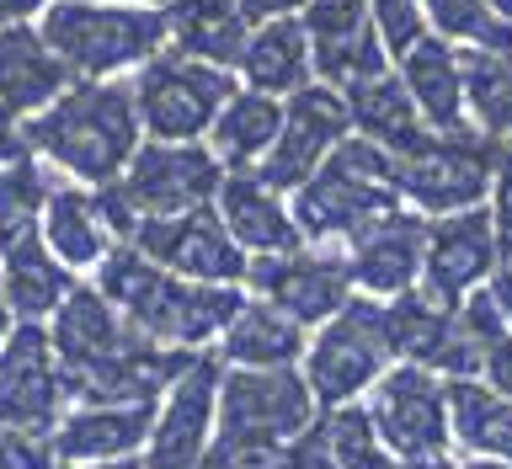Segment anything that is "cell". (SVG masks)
I'll return each mask as SVG.
<instances>
[{
  "mask_svg": "<svg viewBox=\"0 0 512 469\" xmlns=\"http://www.w3.org/2000/svg\"><path fill=\"white\" fill-rule=\"evenodd\" d=\"M22 144L64 182L107 187L144 144V123L134 107V80H75L43 112L22 123Z\"/></svg>",
  "mask_w": 512,
  "mask_h": 469,
  "instance_id": "1",
  "label": "cell"
},
{
  "mask_svg": "<svg viewBox=\"0 0 512 469\" xmlns=\"http://www.w3.org/2000/svg\"><path fill=\"white\" fill-rule=\"evenodd\" d=\"M91 283L118 304V315L150 342L166 347H187L203 352L214 347L224 326L235 320V310L246 304V288L240 283H192L176 278L171 267L150 262L139 246H112V256L91 272Z\"/></svg>",
  "mask_w": 512,
  "mask_h": 469,
  "instance_id": "2",
  "label": "cell"
},
{
  "mask_svg": "<svg viewBox=\"0 0 512 469\" xmlns=\"http://www.w3.org/2000/svg\"><path fill=\"white\" fill-rule=\"evenodd\" d=\"M48 48L70 64L75 80H128L160 48H171L166 6L128 0H48L38 16Z\"/></svg>",
  "mask_w": 512,
  "mask_h": 469,
  "instance_id": "3",
  "label": "cell"
},
{
  "mask_svg": "<svg viewBox=\"0 0 512 469\" xmlns=\"http://www.w3.org/2000/svg\"><path fill=\"white\" fill-rule=\"evenodd\" d=\"M294 198V219L310 246H352L368 224H379L390 208H400V192H395V150L363 139V134H347L342 144L331 150V160L320 166L310 182Z\"/></svg>",
  "mask_w": 512,
  "mask_h": 469,
  "instance_id": "4",
  "label": "cell"
},
{
  "mask_svg": "<svg viewBox=\"0 0 512 469\" xmlns=\"http://www.w3.org/2000/svg\"><path fill=\"white\" fill-rule=\"evenodd\" d=\"M224 166L208 139H144L118 182L96 187L118 240H134L144 219H171L219 198Z\"/></svg>",
  "mask_w": 512,
  "mask_h": 469,
  "instance_id": "5",
  "label": "cell"
},
{
  "mask_svg": "<svg viewBox=\"0 0 512 469\" xmlns=\"http://www.w3.org/2000/svg\"><path fill=\"white\" fill-rule=\"evenodd\" d=\"M315 422H320V400L304 379V368H224L214 438L278 459L288 443L315 432Z\"/></svg>",
  "mask_w": 512,
  "mask_h": 469,
  "instance_id": "6",
  "label": "cell"
},
{
  "mask_svg": "<svg viewBox=\"0 0 512 469\" xmlns=\"http://www.w3.org/2000/svg\"><path fill=\"white\" fill-rule=\"evenodd\" d=\"M395 363L400 358L390 347V326H384V299H368V294H352L347 310H336L326 326H315L310 347L299 358L320 411L363 400Z\"/></svg>",
  "mask_w": 512,
  "mask_h": 469,
  "instance_id": "7",
  "label": "cell"
},
{
  "mask_svg": "<svg viewBox=\"0 0 512 469\" xmlns=\"http://www.w3.org/2000/svg\"><path fill=\"white\" fill-rule=\"evenodd\" d=\"M496 176V139L480 128L459 134H427L416 150L395 155V192L400 203L427 219L464 214V208H486Z\"/></svg>",
  "mask_w": 512,
  "mask_h": 469,
  "instance_id": "8",
  "label": "cell"
},
{
  "mask_svg": "<svg viewBox=\"0 0 512 469\" xmlns=\"http://www.w3.org/2000/svg\"><path fill=\"white\" fill-rule=\"evenodd\" d=\"M128 80H134V107H139L144 139H208L219 107L240 91L235 70L192 59L182 48H160Z\"/></svg>",
  "mask_w": 512,
  "mask_h": 469,
  "instance_id": "9",
  "label": "cell"
},
{
  "mask_svg": "<svg viewBox=\"0 0 512 469\" xmlns=\"http://www.w3.org/2000/svg\"><path fill=\"white\" fill-rule=\"evenodd\" d=\"M379 438L400 459H448L454 454V411H448V379L422 363H395L374 390L363 395Z\"/></svg>",
  "mask_w": 512,
  "mask_h": 469,
  "instance_id": "10",
  "label": "cell"
},
{
  "mask_svg": "<svg viewBox=\"0 0 512 469\" xmlns=\"http://www.w3.org/2000/svg\"><path fill=\"white\" fill-rule=\"evenodd\" d=\"M246 294L278 304L283 315H294L304 331L326 326L336 310H347L358 283H352L347 251L342 246H294L283 256H251Z\"/></svg>",
  "mask_w": 512,
  "mask_h": 469,
  "instance_id": "11",
  "label": "cell"
},
{
  "mask_svg": "<svg viewBox=\"0 0 512 469\" xmlns=\"http://www.w3.org/2000/svg\"><path fill=\"white\" fill-rule=\"evenodd\" d=\"M219 379H224V363L214 347L198 352L182 368V379L155 406V427H150V443H144V469H198L208 459L214 432H219Z\"/></svg>",
  "mask_w": 512,
  "mask_h": 469,
  "instance_id": "12",
  "label": "cell"
},
{
  "mask_svg": "<svg viewBox=\"0 0 512 469\" xmlns=\"http://www.w3.org/2000/svg\"><path fill=\"white\" fill-rule=\"evenodd\" d=\"M70 406H75V390H70V374H64L48 326L16 320V331L0 347V427L54 432Z\"/></svg>",
  "mask_w": 512,
  "mask_h": 469,
  "instance_id": "13",
  "label": "cell"
},
{
  "mask_svg": "<svg viewBox=\"0 0 512 469\" xmlns=\"http://www.w3.org/2000/svg\"><path fill=\"white\" fill-rule=\"evenodd\" d=\"M128 246H139L150 262L171 267L176 278H192V283L246 288V272H251V256L240 251V240L230 235V224L219 219L214 203L187 208V214H171V219H144Z\"/></svg>",
  "mask_w": 512,
  "mask_h": 469,
  "instance_id": "14",
  "label": "cell"
},
{
  "mask_svg": "<svg viewBox=\"0 0 512 469\" xmlns=\"http://www.w3.org/2000/svg\"><path fill=\"white\" fill-rule=\"evenodd\" d=\"M352 134V112H347V96L326 86V80H310L304 91L283 96V128H278V144L267 150V160L256 171L267 176L272 187L283 192H299L310 176L331 160V150Z\"/></svg>",
  "mask_w": 512,
  "mask_h": 469,
  "instance_id": "15",
  "label": "cell"
},
{
  "mask_svg": "<svg viewBox=\"0 0 512 469\" xmlns=\"http://www.w3.org/2000/svg\"><path fill=\"white\" fill-rule=\"evenodd\" d=\"M384 326H390V347L400 363H422L443 379H475L486 363V347L464 331L459 310L432 299L427 288H406V294L384 299Z\"/></svg>",
  "mask_w": 512,
  "mask_h": 469,
  "instance_id": "16",
  "label": "cell"
},
{
  "mask_svg": "<svg viewBox=\"0 0 512 469\" xmlns=\"http://www.w3.org/2000/svg\"><path fill=\"white\" fill-rule=\"evenodd\" d=\"M299 16H304V38H310L315 80H326V86L352 91L395 64L384 32L374 27L368 0H310Z\"/></svg>",
  "mask_w": 512,
  "mask_h": 469,
  "instance_id": "17",
  "label": "cell"
},
{
  "mask_svg": "<svg viewBox=\"0 0 512 469\" xmlns=\"http://www.w3.org/2000/svg\"><path fill=\"white\" fill-rule=\"evenodd\" d=\"M502 262H512V256L502 246V235H496L491 208L443 214V219H427V256H422V283L416 288H427L443 304H459Z\"/></svg>",
  "mask_w": 512,
  "mask_h": 469,
  "instance_id": "18",
  "label": "cell"
},
{
  "mask_svg": "<svg viewBox=\"0 0 512 469\" xmlns=\"http://www.w3.org/2000/svg\"><path fill=\"white\" fill-rule=\"evenodd\" d=\"M422 256H427V214L400 203L347 246V267H352L358 294L395 299L422 283Z\"/></svg>",
  "mask_w": 512,
  "mask_h": 469,
  "instance_id": "19",
  "label": "cell"
},
{
  "mask_svg": "<svg viewBox=\"0 0 512 469\" xmlns=\"http://www.w3.org/2000/svg\"><path fill=\"white\" fill-rule=\"evenodd\" d=\"M214 208H219V219L230 224V235L240 240L246 256H283V251L304 246V230L294 219V198H288L283 187H272L256 166L224 171Z\"/></svg>",
  "mask_w": 512,
  "mask_h": 469,
  "instance_id": "20",
  "label": "cell"
},
{
  "mask_svg": "<svg viewBox=\"0 0 512 469\" xmlns=\"http://www.w3.org/2000/svg\"><path fill=\"white\" fill-rule=\"evenodd\" d=\"M160 400H139V406H118V400H75L54 427V454L59 464H91V459H128L144 454L155 427Z\"/></svg>",
  "mask_w": 512,
  "mask_h": 469,
  "instance_id": "21",
  "label": "cell"
},
{
  "mask_svg": "<svg viewBox=\"0 0 512 469\" xmlns=\"http://www.w3.org/2000/svg\"><path fill=\"white\" fill-rule=\"evenodd\" d=\"M48 336H54L64 374L80 379V374H91L96 363H107L112 352H123L139 331L118 315V304H112L91 278H80L70 288V299H64L54 310V320H48Z\"/></svg>",
  "mask_w": 512,
  "mask_h": 469,
  "instance_id": "22",
  "label": "cell"
},
{
  "mask_svg": "<svg viewBox=\"0 0 512 469\" xmlns=\"http://www.w3.org/2000/svg\"><path fill=\"white\" fill-rule=\"evenodd\" d=\"M38 235L64 267L80 272V278H91V272L112 256V246H123L118 230H112V219H107V208H102V192L64 182V176L54 182V192H48Z\"/></svg>",
  "mask_w": 512,
  "mask_h": 469,
  "instance_id": "23",
  "label": "cell"
},
{
  "mask_svg": "<svg viewBox=\"0 0 512 469\" xmlns=\"http://www.w3.org/2000/svg\"><path fill=\"white\" fill-rule=\"evenodd\" d=\"M395 75L400 86L411 91L416 112L432 134H459L470 128V107H464V59L459 48L438 38V32H422L411 48L395 54Z\"/></svg>",
  "mask_w": 512,
  "mask_h": 469,
  "instance_id": "24",
  "label": "cell"
},
{
  "mask_svg": "<svg viewBox=\"0 0 512 469\" xmlns=\"http://www.w3.org/2000/svg\"><path fill=\"white\" fill-rule=\"evenodd\" d=\"M75 75L54 48H48L38 22H11L0 27V107L16 123H27L32 112H43L59 91H70Z\"/></svg>",
  "mask_w": 512,
  "mask_h": 469,
  "instance_id": "25",
  "label": "cell"
},
{
  "mask_svg": "<svg viewBox=\"0 0 512 469\" xmlns=\"http://www.w3.org/2000/svg\"><path fill=\"white\" fill-rule=\"evenodd\" d=\"M304 347H310V331L256 294H246V304H240L235 320L214 342L224 368H299Z\"/></svg>",
  "mask_w": 512,
  "mask_h": 469,
  "instance_id": "26",
  "label": "cell"
},
{
  "mask_svg": "<svg viewBox=\"0 0 512 469\" xmlns=\"http://www.w3.org/2000/svg\"><path fill=\"white\" fill-rule=\"evenodd\" d=\"M240 86L267 91V96H294L315 80L310 38H304V16H272L256 22L246 38V54L235 64Z\"/></svg>",
  "mask_w": 512,
  "mask_h": 469,
  "instance_id": "27",
  "label": "cell"
},
{
  "mask_svg": "<svg viewBox=\"0 0 512 469\" xmlns=\"http://www.w3.org/2000/svg\"><path fill=\"white\" fill-rule=\"evenodd\" d=\"M80 283V272H70L54 251L43 246V235H27L16 246L0 251V294H6L16 320L48 326L54 310L70 299V288Z\"/></svg>",
  "mask_w": 512,
  "mask_h": 469,
  "instance_id": "28",
  "label": "cell"
},
{
  "mask_svg": "<svg viewBox=\"0 0 512 469\" xmlns=\"http://www.w3.org/2000/svg\"><path fill=\"white\" fill-rule=\"evenodd\" d=\"M166 27H171V48L219 64V70H235L256 22L240 0H166Z\"/></svg>",
  "mask_w": 512,
  "mask_h": 469,
  "instance_id": "29",
  "label": "cell"
},
{
  "mask_svg": "<svg viewBox=\"0 0 512 469\" xmlns=\"http://www.w3.org/2000/svg\"><path fill=\"white\" fill-rule=\"evenodd\" d=\"M278 128H283V96H267V91L240 86L230 102L219 107L214 128H208V150L219 155L224 171L262 166L267 150L278 144Z\"/></svg>",
  "mask_w": 512,
  "mask_h": 469,
  "instance_id": "30",
  "label": "cell"
},
{
  "mask_svg": "<svg viewBox=\"0 0 512 469\" xmlns=\"http://www.w3.org/2000/svg\"><path fill=\"white\" fill-rule=\"evenodd\" d=\"M342 96H347V112H352V134L374 139V144H384V150H395V155L416 150V144L432 134V128L422 123V112H416V102H411V91L400 86L395 64L384 75L363 80V86L342 91Z\"/></svg>",
  "mask_w": 512,
  "mask_h": 469,
  "instance_id": "31",
  "label": "cell"
},
{
  "mask_svg": "<svg viewBox=\"0 0 512 469\" xmlns=\"http://www.w3.org/2000/svg\"><path fill=\"white\" fill-rule=\"evenodd\" d=\"M448 411H454V454L512 464V395L491 390L486 379H448Z\"/></svg>",
  "mask_w": 512,
  "mask_h": 469,
  "instance_id": "32",
  "label": "cell"
},
{
  "mask_svg": "<svg viewBox=\"0 0 512 469\" xmlns=\"http://www.w3.org/2000/svg\"><path fill=\"white\" fill-rule=\"evenodd\" d=\"M459 59H464L470 128L507 144L512 139V43L507 48H459Z\"/></svg>",
  "mask_w": 512,
  "mask_h": 469,
  "instance_id": "33",
  "label": "cell"
},
{
  "mask_svg": "<svg viewBox=\"0 0 512 469\" xmlns=\"http://www.w3.org/2000/svg\"><path fill=\"white\" fill-rule=\"evenodd\" d=\"M54 182H59L54 166H43L32 150H16L0 160V251L27 240V235H38Z\"/></svg>",
  "mask_w": 512,
  "mask_h": 469,
  "instance_id": "34",
  "label": "cell"
},
{
  "mask_svg": "<svg viewBox=\"0 0 512 469\" xmlns=\"http://www.w3.org/2000/svg\"><path fill=\"white\" fill-rule=\"evenodd\" d=\"M315 427H320V438H326L331 459L342 464V469H395L400 464V454L379 438V427H374V416H368L363 400L320 411Z\"/></svg>",
  "mask_w": 512,
  "mask_h": 469,
  "instance_id": "35",
  "label": "cell"
},
{
  "mask_svg": "<svg viewBox=\"0 0 512 469\" xmlns=\"http://www.w3.org/2000/svg\"><path fill=\"white\" fill-rule=\"evenodd\" d=\"M427 11V32H438L454 48H507L512 43V22L491 0H422Z\"/></svg>",
  "mask_w": 512,
  "mask_h": 469,
  "instance_id": "36",
  "label": "cell"
},
{
  "mask_svg": "<svg viewBox=\"0 0 512 469\" xmlns=\"http://www.w3.org/2000/svg\"><path fill=\"white\" fill-rule=\"evenodd\" d=\"M368 11H374V27L384 32L390 54L411 48V43L427 32V11H422V0H368Z\"/></svg>",
  "mask_w": 512,
  "mask_h": 469,
  "instance_id": "37",
  "label": "cell"
},
{
  "mask_svg": "<svg viewBox=\"0 0 512 469\" xmlns=\"http://www.w3.org/2000/svg\"><path fill=\"white\" fill-rule=\"evenodd\" d=\"M54 432L32 427H0V469H54Z\"/></svg>",
  "mask_w": 512,
  "mask_h": 469,
  "instance_id": "38",
  "label": "cell"
},
{
  "mask_svg": "<svg viewBox=\"0 0 512 469\" xmlns=\"http://www.w3.org/2000/svg\"><path fill=\"white\" fill-rule=\"evenodd\" d=\"M491 219H496V235H502V246L512 256V139L496 144V176H491Z\"/></svg>",
  "mask_w": 512,
  "mask_h": 469,
  "instance_id": "39",
  "label": "cell"
},
{
  "mask_svg": "<svg viewBox=\"0 0 512 469\" xmlns=\"http://www.w3.org/2000/svg\"><path fill=\"white\" fill-rule=\"evenodd\" d=\"M272 469H342L331 459V448H326V438H320V427L315 432H304L299 443H288L278 459H272Z\"/></svg>",
  "mask_w": 512,
  "mask_h": 469,
  "instance_id": "40",
  "label": "cell"
},
{
  "mask_svg": "<svg viewBox=\"0 0 512 469\" xmlns=\"http://www.w3.org/2000/svg\"><path fill=\"white\" fill-rule=\"evenodd\" d=\"M198 469H272V454H256V448H240V443L214 438V448H208V459Z\"/></svg>",
  "mask_w": 512,
  "mask_h": 469,
  "instance_id": "41",
  "label": "cell"
},
{
  "mask_svg": "<svg viewBox=\"0 0 512 469\" xmlns=\"http://www.w3.org/2000/svg\"><path fill=\"white\" fill-rule=\"evenodd\" d=\"M480 379L491 384V390L512 395V336H502V342L486 347V363H480Z\"/></svg>",
  "mask_w": 512,
  "mask_h": 469,
  "instance_id": "42",
  "label": "cell"
},
{
  "mask_svg": "<svg viewBox=\"0 0 512 469\" xmlns=\"http://www.w3.org/2000/svg\"><path fill=\"white\" fill-rule=\"evenodd\" d=\"M251 22H272V16H299L310 0H240Z\"/></svg>",
  "mask_w": 512,
  "mask_h": 469,
  "instance_id": "43",
  "label": "cell"
},
{
  "mask_svg": "<svg viewBox=\"0 0 512 469\" xmlns=\"http://www.w3.org/2000/svg\"><path fill=\"white\" fill-rule=\"evenodd\" d=\"M43 11H48V0H0V27H11V22H38Z\"/></svg>",
  "mask_w": 512,
  "mask_h": 469,
  "instance_id": "44",
  "label": "cell"
},
{
  "mask_svg": "<svg viewBox=\"0 0 512 469\" xmlns=\"http://www.w3.org/2000/svg\"><path fill=\"white\" fill-rule=\"evenodd\" d=\"M16 150H27V144H22V123H16L11 112L0 107V160H6V155H16Z\"/></svg>",
  "mask_w": 512,
  "mask_h": 469,
  "instance_id": "45",
  "label": "cell"
},
{
  "mask_svg": "<svg viewBox=\"0 0 512 469\" xmlns=\"http://www.w3.org/2000/svg\"><path fill=\"white\" fill-rule=\"evenodd\" d=\"M54 469H144V454H128V459H91V464H54Z\"/></svg>",
  "mask_w": 512,
  "mask_h": 469,
  "instance_id": "46",
  "label": "cell"
},
{
  "mask_svg": "<svg viewBox=\"0 0 512 469\" xmlns=\"http://www.w3.org/2000/svg\"><path fill=\"white\" fill-rule=\"evenodd\" d=\"M395 469H459V459L448 454V459H400Z\"/></svg>",
  "mask_w": 512,
  "mask_h": 469,
  "instance_id": "47",
  "label": "cell"
},
{
  "mask_svg": "<svg viewBox=\"0 0 512 469\" xmlns=\"http://www.w3.org/2000/svg\"><path fill=\"white\" fill-rule=\"evenodd\" d=\"M454 459H459V469H512L502 459H470V454H454Z\"/></svg>",
  "mask_w": 512,
  "mask_h": 469,
  "instance_id": "48",
  "label": "cell"
},
{
  "mask_svg": "<svg viewBox=\"0 0 512 469\" xmlns=\"http://www.w3.org/2000/svg\"><path fill=\"white\" fill-rule=\"evenodd\" d=\"M16 331V315H11V304H6V294H0V347H6V336Z\"/></svg>",
  "mask_w": 512,
  "mask_h": 469,
  "instance_id": "49",
  "label": "cell"
},
{
  "mask_svg": "<svg viewBox=\"0 0 512 469\" xmlns=\"http://www.w3.org/2000/svg\"><path fill=\"white\" fill-rule=\"evenodd\" d=\"M491 6H496V11H502V16H507V22H512V0H491Z\"/></svg>",
  "mask_w": 512,
  "mask_h": 469,
  "instance_id": "50",
  "label": "cell"
},
{
  "mask_svg": "<svg viewBox=\"0 0 512 469\" xmlns=\"http://www.w3.org/2000/svg\"><path fill=\"white\" fill-rule=\"evenodd\" d=\"M128 6H166V0H128Z\"/></svg>",
  "mask_w": 512,
  "mask_h": 469,
  "instance_id": "51",
  "label": "cell"
}]
</instances>
